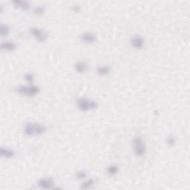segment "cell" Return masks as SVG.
Masks as SVG:
<instances>
[{
	"mask_svg": "<svg viewBox=\"0 0 190 190\" xmlns=\"http://www.w3.org/2000/svg\"><path fill=\"white\" fill-rule=\"evenodd\" d=\"M45 131L46 128L45 125L38 123H27L24 129L25 134L28 136L40 135L43 134Z\"/></svg>",
	"mask_w": 190,
	"mask_h": 190,
	"instance_id": "cell-1",
	"label": "cell"
},
{
	"mask_svg": "<svg viewBox=\"0 0 190 190\" xmlns=\"http://www.w3.org/2000/svg\"><path fill=\"white\" fill-rule=\"evenodd\" d=\"M16 91L19 94L22 95L32 97L40 92V88L37 86L31 85V86H20L16 89Z\"/></svg>",
	"mask_w": 190,
	"mask_h": 190,
	"instance_id": "cell-2",
	"label": "cell"
},
{
	"mask_svg": "<svg viewBox=\"0 0 190 190\" xmlns=\"http://www.w3.org/2000/svg\"><path fill=\"white\" fill-rule=\"evenodd\" d=\"M133 147L134 152L139 157H143L146 154V148L144 141L140 137H135L133 140Z\"/></svg>",
	"mask_w": 190,
	"mask_h": 190,
	"instance_id": "cell-3",
	"label": "cell"
},
{
	"mask_svg": "<svg viewBox=\"0 0 190 190\" xmlns=\"http://www.w3.org/2000/svg\"><path fill=\"white\" fill-rule=\"evenodd\" d=\"M78 108L82 111H89L97 107V102L86 98H80L77 100Z\"/></svg>",
	"mask_w": 190,
	"mask_h": 190,
	"instance_id": "cell-4",
	"label": "cell"
},
{
	"mask_svg": "<svg viewBox=\"0 0 190 190\" xmlns=\"http://www.w3.org/2000/svg\"><path fill=\"white\" fill-rule=\"evenodd\" d=\"M31 33L33 34V36L40 42L45 41V40H46V38H47V35H46L45 33L37 28H31Z\"/></svg>",
	"mask_w": 190,
	"mask_h": 190,
	"instance_id": "cell-5",
	"label": "cell"
},
{
	"mask_svg": "<svg viewBox=\"0 0 190 190\" xmlns=\"http://www.w3.org/2000/svg\"><path fill=\"white\" fill-rule=\"evenodd\" d=\"M131 45L135 48H142L144 45V40L140 36H135L131 39Z\"/></svg>",
	"mask_w": 190,
	"mask_h": 190,
	"instance_id": "cell-6",
	"label": "cell"
},
{
	"mask_svg": "<svg viewBox=\"0 0 190 190\" xmlns=\"http://www.w3.org/2000/svg\"><path fill=\"white\" fill-rule=\"evenodd\" d=\"M38 185L43 189H51L54 185V181L51 178H43L39 180Z\"/></svg>",
	"mask_w": 190,
	"mask_h": 190,
	"instance_id": "cell-7",
	"label": "cell"
},
{
	"mask_svg": "<svg viewBox=\"0 0 190 190\" xmlns=\"http://www.w3.org/2000/svg\"><path fill=\"white\" fill-rule=\"evenodd\" d=\"M82 41L87 43H92L96 40V36L90 32H86L81 35Z\"/></svg>",
	"mask_w": 190,
	"mask_h": 190,
	"instance_id": "cell-8",
	"label": "cell"
},
{
	"mask_svg": "<svg viewBox=\"0 0 190 190\" xmlns=\"http://www.w3.org/2000/svg\"><path fill=\"white\" fill-rule=\"evenodd\" d=\"M16 44L13 42H4L1 44V48L2 50H6V51H13L16 48Z\"/></svg>",
	"mask_w": 190,
	"mask_h": 190,
	"instance_id": "cell-9",
	"label": "cell"
},
{
	"mask_svg": "<svg viewBox=\"0 0 190 190\" xmlns=\"http://www.w3.org/2000/svg\"><path fill=\"white\" fill-rule=\"evenodd\" d=\"M75 69L79 73L84 72L87 69V64L83 61H80L75 64Z\"/></svg>",
	"mask_w": 190,
	"mask_h": 190,
	"instance_id": "cell-10",
	"label": "cell"
},
{
	"mask_svg": "<svg viewBox=\"0 0 190 190\" xmlns=\"http://www.w3.org/2000/svg\"><path fill=\"white\" fill-rule=\"evenodd\" d=\"M0 152H1V156L7 158H12V157H13L15 155V152H13V150H10V149H5V148H1Z\"/></svg>",
	"mask_w": 190,
	"mask_h": 190,
	"instance_id": "cell-11",
	"label": "cell"
},
{
	"mask_svg": "<svg viewBox=\"0 0 190 190\" xmlns=\"http://www.w3.org/2000/svg\"><path fill=\"white\" fill-rule=\"evenodd\" d=\"M13 4L18 7H20V8L24 9V10H26L29 7V3L26 1H21V0H15L13 1Z\"/></svg>",
	"mask_w": 190,
	"mask_h": 190,
	"instance_id": "cell-12",
	"label": "cell"
},
{
	"mask_svg": "<svg viewBox=\"0 0 190 190\" xmlns=\"http://www.w3.org/2000/svg\"><path fill=\"white\" fill-rule=\"evenodd\" d=\"M111 71V68L109 66H100L98 68H97V72H98L99 74L100 75H106V74H108Z\"/></svg>",
	"mask_w": 190,
	"mask_h": 190,
	"instance_id": "cell-13",
	"label": "cell"
},
{
	"mask_svg": "<svg viewBox=\"0 0 190 190\" xmlns=\"http://www.w3.org/2000/svg\"><path fill=\"white\" fill-rule=\"evenodd\" d=\"M10 33V28L7 25H3L1 24V26H0V34H1V37H5L7 36Z\"/></svg>",
	"mask_w": 190,
	"mask_h": 190,
	"instance_id": "cell-14",
	"label": "cell"
},
{
	"mask_svg": "<svg viewBox=\"0 0 190 190\" xmlns=\"http://www.w3.org/2000/svg\"><path fill=\"white\" fill-rule=\"evenodd\" d=\"M118 170H119V168H118L117 166L111 165L108 168V173L110 175H116L118 172Z\"/></svg>",
	"mask_w": 190,
	"mask_h": 190,
	"instance_id": "cell-15",
	"label": "cell"
},
{
	"mask_svg": "<svg viewBox=\"0 0 190 190\" xmlns=\"http://www.w3.org/2000/svg\"><path fill=\"white\" fill-rule=\"evenodd\" d=\"M95 184V181H94V180H92V179H89V180H86V181L83 182V183H82L81 185V188L82 189H89V188L92 187L93 185Z\"/></svg>",
	"mask_w": 190,
	"mask_h": 190,
	"instance_id": "cell-16",
	"label": "cell"
},
{
	"mask_svg": "<svg viewBox=\"0 0 190 190\" xmlns=\"http://www.w3.org/2000/svg\"><path fill=\"white\" fill-rule=\"evenodd\" d=\"M25 79L28 83H32L33 82H34V77L32 74H31V73H28V74H26L25 75Z\"/></svg>",
	"mask_w": 190,
	"mask_h": 190,
	"instance_id": "cell-17",
	"label": "cell"
},
{
	"mask_svg": "<svg viewBox=\"0 0 190 190\" xmlns=\"http://www.w3.org/2000/svg\"><path fill=\"white\" fill-rule=\"evenodd\" d=\"M175 143V139L174 137H168V139H167V144L169 145V146H174Z\"/></svg>",
	"mask_w": 190,
	"mask_h": 190,
	"instance_id": "cell-18",
	"label": "cell"
},
{
	"mask_svg": "<svg viewBox=\"0 0 190 190\" xmlns=\"http://www.w3.org/2000/svg\"><path fill=\"white\" fill-rule=\"evenodd\" d=\"M44 12V9L42 7H37L34 9V13L38 15H41Z\"/></svg>",
	"mask_w": 190,
	"mask_h": 190,
	"instance_id": "cell-19",
	"label": "cell"
},
{
	"mask_svg": "<svg viewBox=\"0 0 190 190\" xmlns=\"http://www.w3.org/2000/svg\"><path fill=\"white\" fill-rule=\"evenodd\" d=\"M77 177L78 179L86 178V172H78L77 174Z\"/></svg>",
	"mask_w": 190,
	"mask_h": 190,
	"instance_id": "cell-20",
	"label": "cell"
},
{
	"mask_svg": "<svg viewBox=\"0 0 190 190\" xmlns=\"http://www.w3.org/2000/svg\"><path fill=\"white\" fill-rule=\"evenodd\" d=\"M72 9H73V10H74V12H79L80 10V6H78V5L74 6V7H72Z\"/></svg>",
	"mask_w": 190,
	"mask_h": 190,
	"instance_id": "cell-21",
	"label": "cell"
}]
</instances>
